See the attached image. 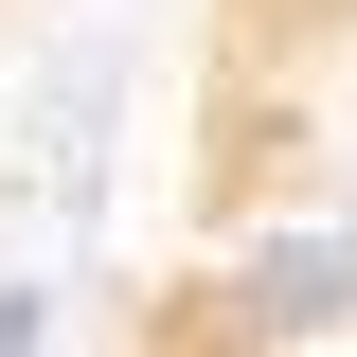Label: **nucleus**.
I'll list each match as a JSON object with an SVG mask.
<instances>
[{
  "mask_svg": "<svg viewBox=\"0 0 357 357\" xmlns=\"http://www.w3.org/2000/svg\"><path fill=\"white\" fill-rule=\"evenodd\" d=\"M126 357H357V0H178Z\"/></svg>",
  "mask_w": 357,
  "mask_h": 357,
  "instance_id": "nucleus-1",
  "label": "nucleus"
}]
</instances>
